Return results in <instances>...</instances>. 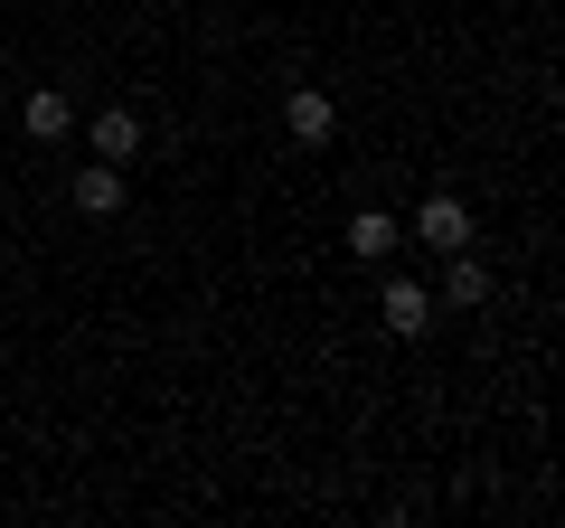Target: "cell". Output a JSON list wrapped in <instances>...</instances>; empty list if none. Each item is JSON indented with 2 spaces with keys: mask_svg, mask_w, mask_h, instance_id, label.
I'll list each match as a JSON object with an SVG mask.
<instances>
[{
  "mask_svg": "<svg viewBox=\"0 0 565 528\" xmlns=\"http://www.w3.org/2000/svg\"><path fill=\"white\" fill-rule=\"evenodd\" d=\"M20 123H29V142H66V123H76V104H66V85H39V95L20 104Z\"/></svg>",
  "mask_w": 565,
  "mask_h": 528,
  "instance_id": "5",
  "label": "cell"
},
{
  "mask_svg": "<svg viewBox=\"0 0 565 528\" xmlns=\"http://www.w3.org/2000/svg\"><path fill=\"white\" fill-rule=\"evenodd\" d=\"M76 208H85V218H114V208H122V161H85L76 170Z\"/></svg>",
  "mask_w": 565,
  "mask_h": 528,
  "instance_id": "7",
  "label": "cell"
},
{
  "mask_svg": "<svg viewBox=\"0 0 565 528\" xmlns=\"http://www.w3.org/2000/svg\"><path fill=\"white\" fill-rule=\"evenodd\" d=\"M282 133H292L302 151H321L330 133H340V104H330L321 85H292V95H282Z\"/></svg>",
  "mask_w": 565,
  "mask_h": 528,
  "instance_id": "1",
  "label": "cell"
},
{
  "mask_svg": "<svg viewBox=\"0 0 565 528\" xmlns=\"http://www.w3.org/2000/svg\"><path fill=\"white\" fill-rule=\"evenodd\" d=\"M415 236L434 245V255H452V245H471V208L452 199V189H434V199L415 208Z\"/></svg>",
  "mask_w": 565,
  "mask_h": 528,
  "instance_id": "2",
  "label": "cell"
},
{
  "mask_svg": "<svg viewBox=\"0 0 565 528\" xmlns=\"http://www.w3.org/2000/svg\"><path fill=\"white\" fill-rule=\"evenodd\" d=\"M471 303H490V264L471 255V245H452V264H444V311H471Z\"/></svg>",
  "mask_w": 565,
  "mask_h": 528,
  "instance_id": "3",
  "label": "cell"
},
{
  "mask_svg": "<svg viewBox=\"0 0 565 528\" xmlns=\"http://www.w3.org/2000/svg\"><path fill=\"white\" fill-rule=\"evenodd\" d=\"M132 151H141V114L132 104H104L95 114V161H132Z\"/></svg>",
  "mask_w": 565,
  "mask_h": 528,
  "instance_id": "6",
  "label": "cell"
},
{
  "mask_svg": "<svg viewBox=\"0 0 565 528\" xmlns=\"http://www.w3.org/2000/svg\"><path fill=\"white\" fill-rule=\"evenodd\" d=\"M386 330H396V340H424V330H434V293L424 284H386Z\"/></svg>",
  "mask_w": 565,
  "mask_h": 528,
  "instance_id": "4",
  "label": "cell"
},
{
  "mask_svg": "<svg viewBox=\"0 0 565 528\" xmlns=\"http://www.w3.org/2000/svg\"><path fill=\"white\" fill-rule=\"evenodd\" d=\"M349 255L386 264V255H396V218H386V208H359V218H349Z\"/></svg>",
  "mask_w": 565,
  "mask_h": 528,
  "instance_id": "8",
  "label": "cell"
}]
</instances>
